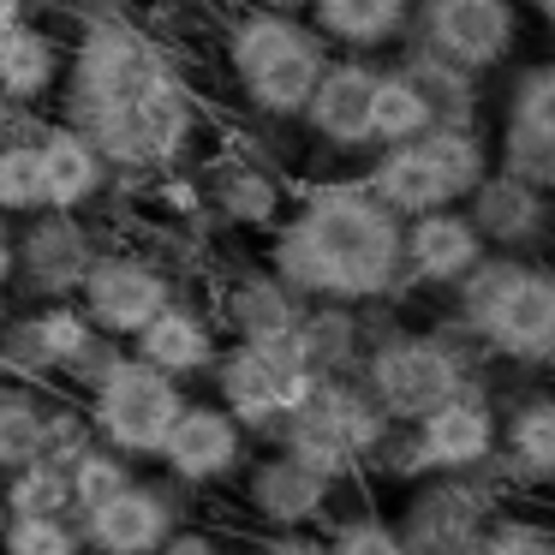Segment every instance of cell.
Listing matches in <instances>:
<instances>
[{
	"mask_svg": "<svg viewBox=\"0 0 555 555\" xmlns=\"http://www.w3.org/2000/svg\"><path fill=\"white\" fill-rule=\"evenodd\" d=\"M483 263V240L466 221V209H430L400 221V281L418 287H460Z\"/></svg>",
	"mask_w": 555,
	"mask_h": 555,
	"instance_id": "cell-21",
	"label": "cell"
},
{
	"mask_svg": "<svg viewBox=\"0 0 555 555\" xmlns=\"http://www.w3.org/2000/svg\"><path fill=\"white\" fill-rule=\"evenodd\" d=\"M209 383H216V406L233 412V424L245 436H275L317 376L299 364L293 347H245V340H233V347L216 352Z\"/></svg>",
	"mask_w": 555,
	"mask_h": 555,
	"instance_id": "cell-9",
	"label": "cell"
},
{
	"mask_svg": "<svg viewBox=\"0 0 555 555\" xmlns=\"http://www.w3.org/2000/svg\"><path fill=\"white\" fill-rule=\"evenodd\" d=\"M448 293L460 305L454 328L483 359H507L526 371L555 364V269L531 263V257L483 251V263Z\"/></svg>",
	"mask_w": 555,
	"mask_h": 555,
	"instance_id": "cell-2",
	"label": "cell"
},
{
	"mask_svg": "<svg viewBox=\"0 0 555 555\" xmlns=\"http://www.w3.org/2000/svg\"><path fill=\"white\" fill-rule=\"evenodd\" d=\"M460 328H376L364 340L359 383L376 406L388 412V424H418L424 412L460 400L478 383V352L460 347Z\"/></svg>",
	"mask_w": 555,
	"mask_h": 555,
	"instance_id": "cell-5",
	"label": "cell"
},
{
	"mask_svg": "<svg viewBox=\"0 0 555 555\" xmlns=\"http://www.w3.org/2000/svg\"><path fill=\"white\" fill-rule=\"evenodd\" d=\"M37 150H42V192H49V209H66V216H78L85 204H96L102 192H108V162L96 156V144H90L85 132H73L66 120H49L37 132Z\"/></svg>",
	"mask_w": 555,
	"mask_h": 555,
	"instance_id": "cell-27",
	"label": "cell"
},
{
	"mask_svg": "<svg viewBox=\"0 0 555 555\" xmlns=\"http://www.w3.org/2000/svg\"><path fill=\"white\" fill-rule=\"evenodd\" d=\"M0 293H7V281H0Z\"/></svg>",
	"mask_w": 555,
	"mask_h": 555,
	"instance_id": "cell-51",
	"label": "cell"
},
{
	"mask_svg": "<svg viewBox=\"0 0 555 555\" xmlns=\"http://www.w3.org/2000/svg\"><path fill=\"white\" fill-rule=\"evenodd\" d=\"M162 555H240V550H233V543L221 538V531H197V526H180V531H173L168 543H162Z\"/></svg>",
	"mask_w": 555,
	"mask_h": 555,
	"instance_id": "cell-42",
	"label": "cell"
},
{
	"mask_svg": "<svg viewBox=\"0 0 555 555\" xmlns=\"http://www.w3.org/2000/svg\"><path fill=\"white\" fill-rule=\"evenodd\" d=\"M0 507H7V519H61L73 514V483L61 466L30 460V466L0 478Z\"/></svg>",
	"mask_w": 555,
	"mask_h": 555,
	"instance_id": "cell-33",
	"label": "cell"
},
{
	"mask_svg": "<svg viewBox=\"0 0 555 555\" xmlns=\"http://www.w3.org/2000/svg\"><path fill=\"white\" fill-rule=\"evenodd\" d=\"M120 7H126V0H78V13H85V18H96V13H120Z\"/></svg>",
	"mask_w": 555,
	"mask_h": 555,
	"instance_id": "cell-47",
	"label": "cell"
},
{
	"mask_svg": "<svg viewBox=\"0 0 555 555\" xmlns=\"http://www.w3.org/2000/svg\"><path fill=\"white\" fill-rule=\"evenodd\" d=\"M66 483H73V519H78L85 507L108 502L114 490H126V483H132V460H120L114 448H102V442H96L73 472H66Z\"/></svg>",
	"mask_w": 555,
	"mask_h": 555,
	"instance_id": "cell-37",
	"label": "cell"
},
{
	"mask_svg": "<svg viewBox=\"0 0 555 555\" xmlns=\"http://www.w3.org/2000/svg\"><path fill=\"white\" fill-rule=\"evenodd\" d=\"M18 120H25V114H18V108H7V102H0V138H13V132H18Z\"/></svg>",
	"mask_w": 555,
	"mask_h": 555,
	"instance_id": "cell-49",
	"label": "cell"
},
{
	"mask_svg": "<svg viewBox=\"0 0 555 555\" xmlns=\"http://www.w3.org/2000/svg\"><path fill=\"white\" fill-rule=\"evenodd\" d=\"M269 240V275L305 305H376L400 293V216H388L364 180H323L281 216Z\"/></svg>",
	"mask_w": 555,
	"mask_h": 555,
	"instance_id": "cell-1",
	"label": "cell"
},
{
	"mask_svg": "<svg viewBox=\"0 0 555 555\" xmlns=\"http://www.w3.org/2000/svg\"><path fill=\"white\" fill-rule=\"evenodd\" d=\"M0 555H85V538H78L73 514H61V519H7Z\"/></svg>",
	"mask_w": 555,
	"mask_h": 555,
	"instance_id": "cell-38",
	"label": "cell"
},
{
	"mask_svg": "<svg viewBox=\"0 0 555 555\" xmlns=\"http://www.w3.org/2000/svg\"><path fill=\"white\" fill-rule=\"evenodd\" d=\"M37 120H18L13 138H0V216H42L49 192H42V150H37Z\"/></svg>",
	"mask_w": 555,
	"mask_h": 555,
	"instance_id": "cell-31",
	"label": "cell"
},
{
	"mask_svg": "<svg viewBox=\"0 0 555 555\" xmlns=\"http://www.w3.org/2000/svg\"><path fill=\"white\" fill-rule=\"evenodd\" d=\"M490 168L507 173V180H519V185H538V192L555 197V138H538V132H519V126H502Z\"/></svg>",
	"mask_w": 555,
	"mask_h": 555,
	"instance_id": "cell-36",
	"label": "cell"
},
{
	"mask_svg": "<svg viewBox=\"0 0 555 555\" xmlns=\"http://www.w3.org/2000/svg\"><path fill=\"white\" fill-rule=\"evenodd\" d=\"M13 233H18V221H13V216H0V281L13 275Z\"/></svg>",
	"mask_w": 555,
	"mask_h": 555,
	"instance_id": "cell-45",
	"label": "cell"
},
{
	"mask_svg": "<svg viewBox=\"0 0 555 555\" xmlns=\"http://www.w3.org/2000/svg\"><path fill=\"white\" fill-rule=\"evenodd\" d=\"M388 412L364 395L359 376H317L305 388V400L293 406V418L275 430V442L287 448L299 466L323 472L328 483H347L359 466H371V454L388 442Z\"/></svg>",
	"mask_w": 555,
	"mask_h": 555,
	"instance_id": "cell-7",
	"label": "cell"
},
{
	"mask_svg": "<svg viewBox=\"0 0 555 555\" xmlns=\"http://www.w3.org/2000/svg\"><path fill=\"white\" fill-rule=\"evenodd\" d=\"M251 555H328L317 531H263L251 543Z\"/></svg>",
	"mask_w": 555,
	"mask_h": 555,
	"instance_id": "cell-43",
	"label": "cell"
},
{
	"mask_svg": "<svg viewBox=\"0 0 555 555\" xmlns=\"http://www.w3.org/2000/svg\"><path fill=\"white\" fill-rule=\"evenodd\" d=\"M406 42L442 54L448 66L483 78L514 61L519 49V7L514 0H412Z\"/></svg>",
	"mask_w": 555,
	"mask_h": 555,
	"instance_id": "cell-12",
	"label": "cell"
},
{
	"mask_svg": "<svg viewBox=\"0 0 555 555\" xmlns=\"http://www.w3.org/2000/svg\"><path fill=\"white\" fill-rule=\"evenodd\" d=\"M406 430H412V448H418V460H424V478H466V472H478L495 460L502 412L490 406L483 388H466L460 400L424 412Z\"/></svg>",
	"mask_w": 555,
	"mask_h": 555,
	"instance_id": "cell-19",
	"label": "cell"
},
{
	"mask_svg": "<svg viewBox=\"0 0 555 555\" xmlns=\"http://www.w3.org/2000/svg\"><path fill=\"white\" fill-rule=\"evenodd\" d=\"M185 519V490L173 478H132L126 490H114L108 502L85 507L73 519L85 555H162V543L180 531Z\"/></svg>",
	"mask_w": 555,
	"mask_h": 555,
	"instance_id": "cell-13",
	"label": "cell"
},
{
	"mask_svg": "<svg viewBox=\"0 0 555 555\" xmlns=\"http://www.w3.org/2000/svg\"><path fill=\"white\" fill-rule=\"evenodd\" d=\"M245 7H263V13H305V0H245Z\"/></svg>",
	"mask_w": 555,
	"mask_h": 555,
	"instance_id": "cell-46",
	"label": "cell"
},
{
	"mask_svg": "<svg viewBox=\"0 0 555 555\" xmlns=\"http://www.w3.org/2000/svg\"><path fill=\"white\" fill-rule=\"evenodd\" d=\"M483 173H490V144H483V132L430 126V132H418L412 144L371 150L364 192H371L388 216L412 221V216H430V209H460Z\"/></svg>",
	"mask_w": 555,
	"mask_h": 555,
	"instance_id": "cell-6",
	"label": "cell"
},
{
	"mask_svg": "<svg viewBox=\"0 0 555 555\" xmlns=\"http://www.w3.org/2000/svg\"><path fill=\"white\" fill-rule=\"evenodd\" d=\"M495 472L514 483H555V395L550 388L507 406L502 430H495Z\"/></svg>",
	"mask_w": 555,
	"mask_h": 555,
	"instance_id": "cell-28",
	"label": "cell"
},
{
	"mask_svg": "<svg viewBox=\"0 0 555 555\" xmlns=\"http://www.w3.org/2000/svg\"><path fill=\"white\" fill-rule=\"evenodd\" d=\"M460 209H466V221L478 228L483 251H507V257H526L531 245H543L555 228V197L538 192V185L507 180V173H495V168L472 185V197Z\"/></svg>",
	"mask_w": 555,
	"mask_h": 555,
	"instance_id": "cell-20",
	"label": "cell"
},
{
	"mask_svg": "<svg viewBox=\"0 0 555 555\" xmlns=\"http://www.w3.org/2000/svg\"><path fill=\"white\" fill-rule=\"evenodd\" d=\"M383 66L371 54H328L323 78H317L311 102H305L299 126L335 156H364L371 150V96Z\"/></svg>",
	"mask_w": 555,
	"mask_h": 555,
	"instance_id": "cell-17",
	"label": "cell"
},
{
	"mask_svg": "<svg viewBox=\"0 0 555 555\" xmlns=\"http://www.w3.org/2000/svg\"><path fill=\"white\" fill-rule=\"evenodd\" d=\"M42 418L49 406L30 388H0V478L42 460Z\"/></svg>",
	"mask_w": 555,
	"mask_h": 555,
	"instance_id": "cell-34",
	"label": "cell"
},
{
	"mask_svg": "<svg viewBox=\"0 0 555 555\" xmlns=\"http://www.w3.org/2000/svg\"><path fill=\"white\" fill-rule=\"evenodd\" d=\"M526 7L538 13V25H543V30H555V0H526Z\"/></svg>",
	"mask_w": 555,
	"mask_h": 555,
	"instance_id": "cell-48",
	"label": "cell"
},
{
	"mask_svg": "<svg viewBox=\"0 0 555 555\" xmlns=\"http://www.w3.org/2000/svg\"><path fill=\"white\" fill-rule=\"evenodd\" d=\"M478 555H555V526H538V519H490Z\"/></svg>",
	"mask_w": 555,
	"mask_h": 555,
	"instance_id": "cell-41",
	"label": "cell"
},
{
	"mask_svg": "<svg viewBox=\"0 0 555 555\" xmlns=\"http://www.w3.org/2000/svg\"><path fill=\"white\" fill-rule=\"evenodd\" d=\"M168 299H173V281L162 269V257L150 251H96L85 287H78V311L108 340H132Z\"/></svg>",
	"mask_w": 555,
	"mask_h": 555,
	"instance_id": "cell-14",
	"label": "cell"
},
{
	"mask_svg": "<svg viewBox=\"0 0 555 555\" xmlns=\"http://www.w3.org/2000/svg\"><path fill=\"white\" fill-rule=\"evenodd\" d=\"M197 192H204V204L216 209L221 221L251 228V233L275 228V221L287 216V185H281V173L257 156H240V150L209 162V168L197 173Z\"/></svg>",
	"mask_w": 555,
	"mask_h": 555,
	"instance_id": "cell-22",
	"label": "cell"
},
{
	"mask_svg": "<svg viewBox=\"0 0 555 555\" xmlns=\"http://www.w3.org/2000/svg\"><path fill=\"white\" fill-rule=\"evenodd\" d=\"M323 550H328V555H406V550H400L395 519L371 514V507L335 519V526H328V538H323Z\"/></svg>",
	"mask_w": 555,
	"mask_h": 555,
	"instance_id": "cell-39",
	"label": "cell"
},
{
	"mask_svg": "<svg viewBox=\"0 0 555 555\" xmlns=\"http://www.w3.org/2000/svg\"><path fill=\"white\" fill-rule=\"evenodd\" d=\"M364 317L352 305H305L299 328H293V352L311 376H352L364 359Z\"/></svg>",
	"mask_w": 555,
	"mask_h": 555,
	"instance_id": "cell-30",
	"label": "cell"
},
{
	"mask_svg": "<svg viewBox=\"0 0 555 555\" xmlns=\"http://www.w3.org/2000/svg\"><path fill=\"white\" fill-rule=\"evenodd\" d=\"M430 108L424 96L412 90V78L400 66H383L376 73V96H371V150H395V144H412L418 132H430Z\"/></svg>",
	"mask_w": 555,
	"mask_h": 555,
	"instance_id": "cell-32",
	"label": "cell"
},
{
	"mask_svg": "<svg viewBox=\"0 0 555 555\" xmlns=\"http://www.w3.org/2000/svg\"><path fill=\"white\" fill-rule=\"evenodd\" d=\"M0 531H7V507H0Z\"/></svg>",
	"mask_w": 555,
	"mask_h": 555,
	"instance_id": "cell-50",
	"label": "cell"
},
{
	"mask_svg": "<svg viewBox=\"0 0 555 555\" xmlns=\"http://www.w3.org/2000/svg\"><path fill=\"white\" fill-rule=\"evenodd\" d=\"M328 54L335 49H328L299 13H263V7L233 13L228 37H221V61H228L233 85H240L245 108H251L257 120H275V126H287L305 114Z\"/></svg>",
	"mask_w": 555,
	"mask_h": 555,
	"instance_id": "cell-3",
	"label": "cell"
},
{
	"mask_svg": "<svg viewBox=\"0 0 555 555\" xmlns=\"http://www.w3.org/2000/svg\"><path fill=\"white\" fill-rule=\"evenodd\" d=\"M90 448H96V430H90L85 406H49V418H42V460L73 472Z\"/></svg>",
	"mask_w": 555,
	"mask_h": 555,
	"instance_id": "cell-40",
	"label": "cell"
},
{
	"mask_svg": "<svg viewBox=\"0 0 555 555\" xmlns=\"http://www.w3.org/2000/svg\"><path fill=\"white\" fill-rule=\"evenodd\" d=\"M96 233L85 228L78 216H66V209H42V216H25L13 233V275H7V287H25L37 293L42 305L54 299H78V287H85L90 263H96Z\"/></svg>",
	"mask_w": 555,
	"mask_h": 555,
	"instance_id": "cell-15",
	"label": "cell"
},
{
	"mask_svg": "<svg viewBox=\"0 0 555 555\" xmlns=\"http://www.w3.org/2000/svg\"><path fill=\"white\" fill-rule=\"evenodd\" d=\"M495 460L466 478H424L406 495L395 531L406 555H478L483 531L495 519Z\"/></svg>",
	"mask_w": 555,
	"mask_h": 555,
	"instance_id": "cell-10",
	"label": "cell"
},
{
	"mask_svg": "<svg viewBox=\"0 0 555 555\" xmlns=\"http://www.w3.org/2000/svg\"><path fill=\"white\" fill-rule=\"evenodd\" d=\"M340 483H328L323 472L299 466L287 448L275 454L245 460V483H240V507L257 519L263 531H311L317 519H328Z\"/></svg>",
	"mask_w": 555,
	"mask_h": 555,
	"instance_id": "cell-18",
	"label": "cell"
},
{
	"mask_svg": "<svg viewBox=\"0 0 555 555\" xmlns=\"http://www.w3.org/2000/svg\"><path fill=\"white\" fill-rule=\"evenodd\" d=\"M180 406H185V383L162 376L156 364L132 359V352H114L108 371L90 383L85 418L96 430V442L114 448L120 460H156Z\"/></svg>",
	"mask_w": 555,
	"mask_h": 555,
	"instance_id": "cell-8",
	"label": "cell"
},
{
	"mask_svg": "<svg viewBox=\"0 0 555 555\" xmlns=\"http://www.w3.org/2000/svg\"><path fill=\"white\" fill-rule=\"evenodd\" d=\"M395 66L412 78V90L424 96V108H430L436 126H466V132H478L483 78H472V73H460V66H448L442 54L418 49V42H400Z\"/></svg>",
	"mask_w": 555,
	"mask_h": 555,
	"instance_id": "cell-29",
	"label": "cell"
},
{
	"mask_svg": "<svg viewBox=\"0 0 555 555\" xmlns=\"http://www.w3.org/2000/svg\"><path fill=\"white\" fill-rule=\"evenodd\" d=\"M180 66L168 61L156 37H150L138 18L126 13H96L85 18L78 42L66 49V126H85V120H102V114H120V108H138L144 96H156L162 85H173Z\"/></svg>",
	"mask_w": 555,
	"mask_h": 555,
	"instance_id": "cell-4",
	"label": "cell"
},
{
	"mask_svg": "<svg viewBox=\"0 0 555 555\" xmlns=\"http://www.w3.org/2000/svg\"><path fill=\"white\" fill-rule=\"evenodd\" d=\"M66 78V49L37 18H0V102L18 114L42 108Z\"/></svg>",
	"mask_w": 555,
	"mask_h": 555,
	"instance_id": "cell-23",
	"label": "cell"
},
{
	"mask_svg": "<svg viewBox=\"0 0 555 555\" xmlns=\"http://www.w3.org/2000/svg\"><path fill=\"white\" fill-rule=\"evenodd\" d=\"M245 448L251 436L233 424V412H221L216 400H185L156 460L180 490H216L245 472Z\"/></svg>",
	"mask_w": 555,
	"mask_h": 555,
	"instance_id": "cell-16",
	"label": "cell"
},
{
	"mask_svg": "<svg viewBox=\"0 0 555 555\" xmlns=\"http://www.w3.org/2000/svg\"><path fill=\"white\" fill-rule=\"evenodd\" d=\"M507 126L519 132H538V138H555V61H531L514 73L507 85Z\"/></svg>",
	"mask_w": 555,
	"mask_h": 555,
	"instance_id": "cell-35",
	"label": "cell"
},
{
	"mask_svg": "<svg viewBox=\"0 0 555 555\" xmlns=\"http://www.w3.org/2000/svg\"><path fill=\"white\" fill-rule=\"evenodd\" d=\"M61 0H0V18H30V13H54Z\"/></svg>",
	"mask_w": 555,
	"mask_h": 555,
	"instance_id": "cell-44",
	"label": "cell"
},
{
	"mask_svg": "<svg viewBox=\"0 0 555 555\" xmlns=\"http://www.w3.org/2000/svg\"><path fill=\"white\" fill-rule=\"evenodd\" d=\"M299 18L340 54H383L406 42L412 0H305Z\"/></svg>",
	"mask_w": 555,
	"mask_h": 555,
	"instance_id": "cell-25",
	"label": "cell"
},
{
	"mask_svg": "<svg viewBox=\"0 0 555 555\" xmlns=\"http://www.w3.org/2000/svg\"><path fill=\"white\" fill-rule=\"evenodd\" d=\"M299 317H305V299H299V293L281 287L269 269H257V275L228 281L216 323L228 328L233 340H245V347H293V328H299Z\"/></svg>",
	"mask_w": 555,
	"mask_h": 555,
	"instance_id": "cell-26",
	"label": "cell"
},
{
	"mask_svg": "<svg viewBox=\"0 0 555 555\" xmlns=\"http://www.w3.org/2000/svg\"><path fill=\"white\" fill-rule=\"evenodd\" d=\"M114 340L90 328V317L73 299L37 305V311L13 317L0 328V359L13 364L18 376H73V383H96L114 359Z\"/></svg>",
	"mask_w": 555,
	"mask_h": 555,
	"instance_id": "cell-11",
	"label": "cell"
},
{
	"mask_svg": "<svg viewBox=\"0 0 555 555\" xmlns=\"http://www.w3.org/2000/svg\"><path fill=\"white\" fill-rule=\"evenodd\" d=\"M126 347H132V359L156 364L162 376H173V383H192V376H209L221 340H216V323H209L197 305L168 299L132 340H126Z\"/></svg>",
	"mask_w": 555,
	"mask_h": 555,
	"instance_id": "cell-24",
	"label": "cell"
}]
</instances>
